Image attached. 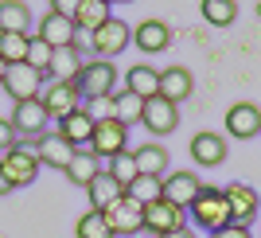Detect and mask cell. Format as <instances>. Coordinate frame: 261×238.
Segmentation results:
<instances>
[{
  "mask_svg": "<svg viewBox=\"0 0 261 238\" xmlns=\"http://www.w3.org/2000/svg\"><path fill=\"white\" fill-rule=\"evenodd\" d=\"M125 90H129V94H137L141 102L156 98V94H160V70H152L148 63L129 66V75H125Z\"/></svg>",
  "mask_w": 261,
  "mask_h": 238,
  "instance_id": "7402d4cb",
  "label": "cell"
},
{
  "mask_svg": "<svg viewBox=\"0 0 261 238\" xmlns=\"http://www.w3.org/2000/svg\"><path fill=\"white\" fill-rule=\"evenodd\" d=\"M226 133L238 137V141H250V137H261V109L253 102H238V106L226 109Z\"/></svg>",
  "mask_w": 261,
  "mask_h": 238,
  "instance_id": "9a60e30c",
  "label": "cell"
},
{
  "mask_svg": "<svg viewBox=\"0 0 261 238\" xmlns=\"http://www.w3.org/2000/svg\"><path fill=\"white\" fill-rule=\"evenodd\" d=\"M109 16H113V12H109L106 0H82V4L74 8V16H70V20H74L78 32H86V35H90V32H98V28L109 20Z\"/></svg>",
  "mask_w": 261,
  "mask_h": 238,
  "instance_id": "484cf974",
  "label": "cell"
},
{
  "mask_svg": "<svg viewBox=\"0 0 261 238\" xmlns=\"http://www.w3.org/2000/svg\"><path fill=\"white\" fill-rule=\"evenodd\" d=\"M86 195H90V211H106L109 203H117L121 195H125V187L113 180V176L101 168L94 180H90V187H86Z\"/></svg>",
  "mask_w": 261,
  "mask_h": 238,
  "instance_id": "603a6c76",
  "label": "cell"
},
{
  "mask_svg": "<svg viewBox=\"0 0 261 238\" xmlns=\"http://www.w3.org/2000/svg\"><path fill=\"white\" fill-rule=\"evenodd\" d=\"M74 238H117V234L109 230V223H106L101 211H86V215L74 223Z\"/></svg>",
  "mask_w": 261,
  "mask_h": 238,
  "instance_id": "1f68e13d",
  "label": "cell"
},
{
  "mask_svg": "<svg viewBox=\"0 0 261 238\" xmlns=\"http://www.w3.org/2000/svg\"><path fill=\"white\" fill-rule=\"evenodd\" d=\"M106 4H109V8H113V4H117V0H106ZM121 4H133V0H121Z\"/></svg>",
  "mask_w": 261,
  "mask_h": 238,
  "instance_id": "ab89813d",
  "label": "cell"
},
{
  "mask_svg": "<svg viewBox=\"0 0 261 238\" xmlns=\"http://www.w3.org/2000/svg\"><path fill=\"white\" fill-rule=\"evenodd\" d=\"M129 43H133V28L125 20H117V16H109L98 32H90V51L98 55V59H113Z\"/></svg>",
  "mask_w": 261,
  "mask_h": 238,
  "instance_id": "277c9868",
  "label": "cell"
},
{
  "mask_svg": "<svg viewBox=\"0 0 261 238\" xmlns=\"http://www.w3.org/2000/svg\"><path fill=\"white\" fill-rule=\"evenodd\" d=\"M12 145H20V133L12 129V121H8V117H0V152H8Z\"/></svg>",
  "mask_w": 261,
  "mask_h": 238,
  "instance_id": "e575fe53",
  "label": "cell"
},
{
  "mask_svg": "<svg viewBox=\"0 0 261 238\" xmlns=\"http://www.w3.org/2000/svg\"><path fill=\"white\" fill-rule=\"evenodd\" d=\"M101 215H106L109 230H113V234H121V238H133V234H141V230H144V207L133 203L129 195H121L117 203H109Z\"/></svg>",
  "mask_w": 261,
  "mask_h": 238,
  "instance_id": "52a82bcc",
  "label": "cell"
},
{
  "mask_svg": "<svg viewBox=\"0 0 261 238\" xmlns=\"http://www.w3.org/2000/svg\"><path fill=\"white\" fill-rule=\"evenodd\" d=\"M133 43L141 47L144 55H160V51L172 47V28L164 20H144V23L133 28Z\"/></svg>",
  "mask_w": 261,
  "mask_h": 238,
  "instance_id": "e0dca14e",
  "label": "cell"
},
{
  "mask_svg": "<svg viewBox=\"0 0 261 238\" xmlns=\"http://www.w3.org/2000/svg\"><path fill=\"white\" fill-rule=\"evenodd\" d=\"M191 156L199 168H218L226 160V137L222 133H195L191 137Z\"/></svg>",
  "mask_w": 261,
  "mask_h": 238,
  "instance_id": "d6986e66",
  "label": "cell"
},
{
  "mask_svg": "<svg viewBox=\"0 0 261 238\" xmlns=\"http://www.w3.org/2000/svg\"><path fill=\"white\" fill-rule=\"evenodd\" d=\"M211 238H253V234H250V227H238V223H230V227L215 230Z\"/></svg>",
  "mask_w": 261,
  "mask_h": 238,
  "instance_id": "d590c367",
  "label": "cell"
},
{
  "mask_svg": "<svg viewBox=\"0 0 261 238\" xmlns=\"http://www.w3.org/2000/svg\"><path fill=\"white\" fill-rule=\"evenodd\" d=\"M160 192H164V180H156V176H137V180L125 187V195H129L133 203H141V207L156 203V199H160Z\"/></svg>",
  "mask_w": 261,
  "mask_h": 238,
  "instance_id": "f1b7e54d",
  "label": "cell"
},
{
  "mask_svg": "<svg viewBox=\"0 0 261 238\" xmlns=\"http://www.w3.org/2000/svg\"><path fill=\"white\" fill-rule=\"evenodd\" d=\"M125 145H129V129L121 125L117 117H101V121H94V133H90V152L94 156H117V152H125Z\"/></svg>",
  "mask_w": 261,
  "mask_h": 238,
  "instance_id": "8992f818",
  "label": "cell"
},
{
  "mask_svg": "<svg viewBox=\"0 0 261 238\" xmlns=\"http://www.w3.org/2000/svg\"><path fill=\"white\" fill-rule=\"evenodd\" d=\"M4 70H8V66H4V63H0V82H4Z\"/></svg>",
  "mask_w": 261,
  "mask_h": 238,
  "instance_id": "60d3db41",
  "label": "cell"
},
{
  "mask_svg": "<svg viewBox=\"0 0 261 238\" xmlns=\"http://www.w3.org/2000/svg\"><path fill=\"white\" fill-rule=\"evenodd\" d=\"M82 66H86V51L78 43L74 47H59V51L51 55V70H47V75H51L55 82H78Z\"/></svg>",
  "mask_w": 261,
  "mask_h": 238,
  "instance_id": "ac0fdd59",
  "label": "cell"
},
{
  "mask_svg": "<svg viewBox=\"0 0 261 238\" xmlns=\"http://www.w3.org/2000/svg\"><path fill=\"white\" fill-rule=\"evenodd\" d=\"M98 172H101V164H98V156H94L90 149H78L74 160L66 164V180H70L74 187H90V180H94Z\"/></svg>",
  "mask_w": 261,
  "mask_h": 238,
  "instance_id": "4316f807",
  "label": "cell"
},
{
  "mask_svg": "<svg viewBox=\"0 0 261 238\" xmlns=\"http://www.w3.org/2000/svg\"><path fill=\"white\" fill-rule=\"evenodd\" d=\"M141 109H144V102L137 94H129V90H125V94H113V117H117L125 129H129V125H141Z\"/></svg>",
  "mask_w": 261,
  "mask_h": 238,
  "instance_id": "4dcf8cb0",
  "label": "cell"
},
{
  "mask_svg": "<svg viewBox=\"0 0 261 238\" xmlns=\"http://www.w3.org/2000/svg\"><path fill=\"white\" fill-rule=\"evenodd\" d=\"M39 102H43L51 121H63V117H70L74 109H82V90H78V82H55L51 78L43 86V94H39Z\"/></svg>",
  "mask_w": 261,
  "mask_h": 238,
  "instance_id": "5b68a950",
  "label": "cell"
},
{
  "mask_svg": "<svg viewBox=\"0 0 261 238\" xmlns=\"http://www.w3.org/2000/svg\"><path fill=\"white\" fill-rule=\"evenodd\" d=\"M32 149H35V156H39V164H47V168H63V172H66V164L74 160V152H78L66 137H59V129L35 137Z\"/></svg>",
  "mask_w": 261,
  "mask_h": 238,
  "instance_id": "5bb4252c",
  "label": "cell"
},
{
  "mask_svg": "<svg viewBox=\"0 0 261 238\" xmlns=\"http://www.w3.org/2000/svg\"><path fill=\"white\" fill-rule=\"evenodd\" d=\"M35 23L32 8L23 0H0V32H16V35H28V28Z\"/></svg>",
  "mask_w": 261,
  "mask_h": 238,
  "instance_id": "d4e9b609",
  "label": "cell"
},
{
  "mask_svg": "<svg viewBox=\"0 0 261 238\" xmlns=\"http://www.w3.org/2000/svg\"><path fill=\"white\" fill-rule=\"evenodd\" d=\"M12 129L20 133V137H28V141H35V137H43L47 133V109H43V102L39 98H32V102H16L12 106Z\"/></svg>",
  "mask_w": 261,
  "mask_h": 238,
  "instance_id": "30bf717a",
  "label": "cell"
},
{
  "mask_svg": "<svg viewBox=\"0 0 261 238\" xmlns=\"http://www.w3.org/2000/svg\"><path fill=\"white\" fill-rule=\"evenodd\" d=\"M113 86H117V66L109 59H90L78 75V90H82V102L90 98H113Z\"/></svg>",
  "mask_w": 261,
  "mask_h": 238,
  "instance_id": "3957f363",
  "label": "cell"
},
{
  "mask_svg": "<svg viewBox=\"0 0 261 238\" xmlns=\"http://www.w3.org/2000/svg\"><path fill=\"white\" fill-rule=\"evenodd\" d=\"M160 238H195V230H191V227H179V230H168V234H160Z\"/></svg>",
  "mask_w": 261,
  "mask_h": 238,
  "instance_id": "74e56055",
  "label": "cell"
},
{
  "mask_svg": "<svg viewBox=\"0 0 261 238\" xmlns=\"http://www.w3.org/2000/svg\"><path fill=\"white\" fill-rule=\"evenodd\" d=\"M187 215L195 219L203 230H222L230 227V203H226V195H222V187H207L203 184V192H199V199L191 207H187Z\"/></svg>",
  "mask_w": 261,
  "mask_h": 238,
  "instance_id": "6da1fadb",
  "label": "cell"
},
{
  "mask_svg": "<svg viewBox=\"0 0 261 238\" xmlns=\"http://www.w3.org/2000/svg\"><path fill=\"white\" fill-rule=\"evenodd\" d=\"M28 39H32V35L0 32V63H4V66H20V63H28Z\"/></svg>",
  "mask_w": 261,
  "mask_h": 238,
  "instance_id": "83f0119b",
  "label": "cell"
},
{
  "mask_svg": "<svg viewBox=\"0 0 261 238\" xmlns=\"http://www.w3.org/2000/svg\"><path fill=\"white\" fill-rule=\"evenodd\" d=\"M191 90H195V78H191V70L187 66H168V70H160V98H168V102H187L191 98Z\"/></svg>",
  "mask_w": 261,
  "mask_h": 238,
  "instance_id": "44dd1931",
  "label": "cell"
},
{
  "mask_svg": "<svg viewBox=\"0 0 261 238\" xmlns=\"http://www.w3.org/2000/svg\"><path fill=\"white\" fill-rule=\"evenodd\" d=\"M8 192H16V187H12V184H8V176L0 172V195H8Z\"/></svg>",
  "mask_w": 261,
  "mask_h": 238,
  "instance_id": "f35d334b",
  "label": "cell"
},
{
  "mask_svg": "<svg viewBox=\"0 0 261 238\" xmlns=\"http://www.w3.org/2000/svg\"><path fill=\"white\" fill-rule=\"evenodd\" d=\"M141 125L152 133V137H168V133L179 125V106H175V102H168V98H160V94L148 98V102H144V109H141Z\"/></svg>",
  "mask_w": 261,
  "mask_h": 238,
  "instance_id": "9c48e42d",
  "label": "cell"
},
{
  "mask_svg": "<svg viewBox=\"0 0 261 238\" xmlns=\"http://www.w3.org/2000/svg\"><path fill=\"white\" fill-rule=\"evenodd\" d=\"M106 172L113 176V180H117L121 187H129L133 180L141 176V172H137V156H133L129 149H125V152H117V156H109V168H106Z\"/></svg>",
  "mask_w": 261,
  "mask_h": 238,
  "instance_id": "d6a6232c",
  "label": "cell"
},
{
  "mask_svg": "<svg viewBox=\"0 0 261 238\" xmlns=\"http://www.w3.org/2000/svg\"><path fill=\"white\" fill-rule=\"evenodd\" d=\"M199 192H203V180H199L195 172H168V176H164V192H160V199H168L172 207L187 211V207L199 199Z\"/></svg>",
  "mask_w": 261,
  "mask_h": 238,
  "instance_id": "8fae6325",
  "label": "cell"
},
{
  "mask_svg": "<svg viewBox=\"0 0 261 238\" xmlns=\"http://www.w3.org/2000/svg\"><path fill=\"white\" fill-rule=\"evenodd\" d=\"M78 4H82V0H51V12H59V16H74Z\"/></svg>",
  "mask_w": 261,
  "mask_h": 238,
  "instance_id": "8d00e7d4",
  "label": "cell"
},
{
  "mask_svg": "<svg viewBox=\"0 0 261 238\" xmlns=\"http://www.w3.org/2000/svg\"><path fill=\"white\" fill-rule=\"evenodd\" d=\"M51 55H55V51L39 39V35H32V39H28V66H32V70L47 75V70H51Z\"/></svg>",
  "mask_w": 261,
  "mask_h": 238,
  "instance_id": "836d02e7",
  "label": "cell"
},
{
  "mask_svg": "<svg viewBox=\"0 0 261 238\" xmlns=\"http://www.w3.org/2000/svg\"><path fill=\"white\" fill-rule=\"evenodd\" d=\"M133 156H137V172L141 176L164 180L168 168H172V156H168V149H164L160 141H148V145H141V149H133Z\"/></svg>",
  "mask_w": 261,
  "mask_h": 238,
  "instance_id": "ffe728a7",
  "label": "cell"
},
{
  "mask_svg": "<svg viewBox=\"0 0 261 238\" xmlns=\"http://www.w3.org/2000/svg\"><path fill=\"white\" fill-rule=\"evenodd\" d=\"M90 133H94V117L86 109H74L70 117L59 121V137H66L74 149H90Z\"/></svg>",
  "mask_w": 261,
  "mask_h": 238,
  "instance_id": "cb8c5ba5",
  "label": "cell"
},
{
  "mask_svg": "<svg viewBox=\"0 0 261 238\" xmlns=\"http://www.w3.org/2000/svg\"><path fill=\"white\" fill-rule=\"evenodd\" d=\"M203 20L215 28H230L238 20V0H203Z\"/></svg>",
  "mask_w": 261,
  "mask_h": 238,
  "instance_id": "f546056e",
  "label": "cell"
},
{
  "mask_svg": "<svg viewBox=\"0 0 261 238\" xmlns=\"http://www.w3.org/2000/svg\"><path fill=\"white\" fill-rule=\"evenodd\" d=\"M222 195H226V203H230V223L250 227V219H257V211H261L257 187H250V184H226V187H222Z\"/></svg>",
  "mask_w": 261,
  "mask_h": 238,
  "instance_id": "7c38bea8",
  "label": "cell"
},
{
  "mask_svg": "<svg viewBox=\"0 0 261 238\" xmlns=\"http://www.w3.org/2000/svg\"><path fill=\"white\" fill-rule=\"evenodd\" d=\"M184 215H187V211L172 207L168 199H156V203H148V207H144V230H152V234L160 238V234H168V230L187 227V223H184Z\"/></svg>",
  "mask_w": 261,
  "mask_h": 238,
  "instance_id": "2e32d148",
  "label": "cell"
},
{
  "mask_svg": "<svg viewBox=\"0 0 261 238\" xmlns=\"http://www.w3.org/2000/svg\"><path fill=\"white\" fill-rule=\"evenodd\" d=\"M43 78L47 75H39V70H32L28 63H20V66H8L4 70V94L12 98V102H32V98H39L43 94Z\"/></svg>",
  "mask_w": 261,
  "mask_h": 238,
  "instance_id": "ba28073f",
  "label": "cell"
},
{
  "mask_svg": "<svg viewBox=\"0 0 261 238\" xmlns=\"http://www.w3.org/2000/svg\"><path fill=\"white\" fill-rule=\"evenodd\" d=\"M39 156H35V149H28V145H12L4 156H0V172L8 176L12 187H28L35 184V176H39Z\"/></svg>",
  "mask_w": 261,
  "mask_h": 238,
  "instance_id": "7a4b0ae2",
  "label": "cell"
},
{
  "mask_svg": "<svg viewBox=\"0 0 261 238\" xmlns=\"http://www.w3.org/2000/svg\"><path fill=\"white\" fill-rule=\"evenodd\" d=\"M35 35L43 39L51 51H59V47H74L78 43V28L70 16H59V12H47L43 20H39V28H35Z\"/></svg>",
  "mask_w": 261,
  "mask_h": 238,
  "instance_id": "4fadbf2b",
  "label": "cell"
}]
</instances>
